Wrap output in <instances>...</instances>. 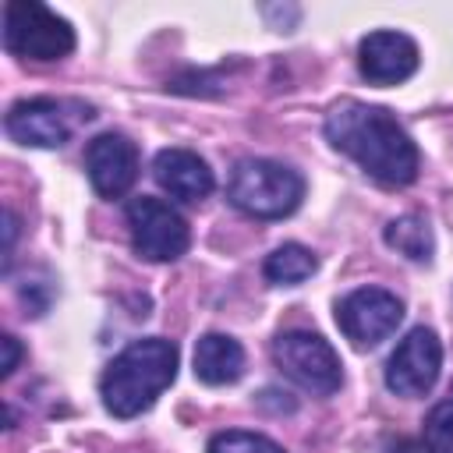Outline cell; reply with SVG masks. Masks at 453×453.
<instances>
[{"mask_svg":"<svg viewBox=\"0 0 453 453\" xmlns=\"http://www.w3.org/2000/svg\"><path fill=\"white\" fill-rule=\"evenodd\" d=\"M4 46L25 60H64L74 50V28L39 0H11L4 7Z\"/></svg>","mask_w":453,"mask_h":453,"instance_id":"obj_4","label":"cell"},{"mask_svg":"<svg viewBox=\"0 0 453 453\" xmlns=\"http://www.w3.org/2000/svg\"><path fill=\"white\" fill-rule=\"evenodd\" d=\"M382 237H386V244H389L393 251H400V255L411 258V262H428V258H432V230H428V223H425L421 216H414V212L389 219L386 230H382Z\"/></svg>","mask_w":453,"mask_h":453,"instance_id":"obj_15","label":"cell"},{"mask_svg":"<svg viewBox=\"0 0 453 453\" xmlns=\"http://www.w3.org/2000/svg\"><path fill=\"white\" fill-rule=\"evenodd\" d=\"M124 216L131 230V248L149 262H173L191 244L188 219L163 198H149V195L131 198Z\"/></svg>","mask_w":453,"mask_h":453,"instance_id":"obj_7","label":"cell"},{"mask_svg":"<svg viewBox=\"0 0 453 453\" xmlns=\"http://www.w3.org/2000/svg\"><path fill=\"white\" fill-rule=\"evenodd\" d=\"M326 138L336 152L350 156L386 188H407L418 177V145L407 127L382 106H368L361 99L333 103L326 113Z\"/></svg>","mask_w":453,"mask_h":453,"instance_id":"obj_1","label":"cell"},{"mask_svg":"<svg viewBox=\"0 0 453 453\" xmlns=\"http://www.w3.org/2000/svg\"><path fill=\"white\" fill-rule=\"evenodd\" d=\"M92 110L81 106V103H71V99H50V96H39V99H21L7 110L4 117V131L18 142V145H32V149H60L78 120H88Z\"/></svg>","mask_w":453,"mask_h":453,"instance_id":"obj_6","label":"cell"},{"mask_svg":"<svg viewBox=\"0 0 453 453\" xmlns=\"http://www.w3.org/2000/svg\"><path fill=\"white\" fill-rule=\"evenodd\" d=\"M195 379L205 386H230L244 375V347L226 333H205L195 343Z\"/></svg>","mask_w":453,"mask_h":453,"instance_id":"obj_13","label":"cell"},{"mask_svg":"<svg viewBox=\"0 0 453 453\" xmlns=\"http://www.w3.org/2000/svg\"><path fill=\"white\" fill-rule=\"evenodd\" d=\"M205 453H287V449L280 442H273L269 435L244 432V428H226V432H216L209 439Z\"/></svg>","mask_w":453,"mask_h":453,"instance_id":"obj_16","label":"cell"},{"mask_svg":"<svg viewBox=\"0 0 453 453\" xmlns=\"http://www.w3.org/2000/svg\"><path fill=\"white\" fill-rule=\"evenodd\" d=\"M403 322V301L382 287H357L336 301V326L357 347H379Z\"/></svg>","mask_w":453,"mask_h":453,"instance_id":"obj_8","label":"cell"},{"mask_svg":"<svg viewBox=\"0 0 453 453\" xmlns=\"http://www.w3.org/2000/svg\"><path fill=\"white\" fill-rule=\"evenodd\" d=\"M177 379V347L163 336L131 340L99 379L103 407L113 418H134L156 403V396Z\"/></svg>","mask_w":453,"mask_h":453,"instance_id":"obj_2","label":"cell"},{"mask_svg":"<svg viewBox=\"0 0 453 453\" xmlns=\"http://www.w3.org/2000/svg\"><path fill=\"white\" fill-rule=\"evenodd\" d=\"M226 198L234 209L255 219H283L304 198V177L276 159L248 156L237 159L226 177Z\"/></svg>","mask_w":453,"mask_h":453,"instance_id":"obj_3","label":"cell"},{"mask_svg":"<svg viewBox=\"0 0 453 453\" xmlns=\"http://www.w3.org/2000/svg\"><path fill=\"white\" fill-rule=\"evenodd\" d=\"M315 269H319V258L311 255V248L294 244V241H290V244H280V248L265 258V265H262L265 280L276 283V287H297V283H304Z\"/></svg>","mask_w":453,"mask_h":453,"instance_id":"obj_14","label":"cell"},{"mask_svg":"<svg viewBox=\"0 0 453 453\" xmlns=\"http://www.w3.org/2000/svg\"><path fill=\"white\" fill-rule=\"evenodd\" d=\"M442 368V343L432 329H411L386 361V386L396 396H425Z\"/></svg>","mask_w":453,"mask_h":453,"instance_id":"obj_9","label":"cell"},{"mask_svg":"<svg viewBox=\"0 0 453 453\" xmlns=\"http://www.w3.org/2000/svg\"><path fill=\"white\" fill-rule=\"evenodd\" d=\"M0 347H4V365H0V375L7 379L14 368H18V357H21V347H18V340L14 336H4L0 340Z\"/></svg>","mask_w":453,"mask_h":453,"instance_id":"obj_18","label":"cell"},{"mask_svg":"<svg viewBox=\"0 0 453 453\" xmlns=\"http://www.w3.org/2000/svg\"><path fill=\"white\" fill-rule=\"evenodd\" d=\"M85 170L103 198H120L138 180V145L120 131L96 134L85 145Z\"/></svg>","mask_w":453,"mask_h":453,"instance_id":"obj_10","label":"cell"},{"mask_svg":"<svg viewBox=\"0 0 453 453\" xmlns=\"http://www.w3.org/2000/svg\"><path fill=\"white\" fill-rule=\"evenodd\" d=\"M152 177L177 202H202L216 184L209 163L191 149H159L152 159Z\"/></svg>","mask_w":453,"mask_h":453,"instance_id":"obj_12","label":"cell"},{"mask_svg":"<svg viewBox=\"0 0 453 453\" xmlns=\"http://www.w3.org/2000/svg\"><path fill=\"white\" fill-rule=\"evenodd\" d=\"M421 64L418 42L407 32L396 28H379L368 32L357 42V67L372 85H396L407 81Z\"/></svg>","mask_w":453,"mask_h":453,"instance_id":"obj_11","label":"cell"},{"mask_svg":"<svg viewBox=\"0 0 453 453\" xmlns=\"http://www.w3.org/2000/svg\"><path fill=\"white\" fill-rule=\"evenodd\" d=\"M421 439H425V449L428 453H453V396L439 400L428 411L425 428H421Z\"/></svg>","mask_w":453,"mask_h":453,"instance_id":"obj_17","label":"cell"},{"mask_svg":"<svg viewBox=\"0 0 453 453\" xmlns=\"http://www.w3.org/2000/svg\"><path fill=\"white\" fill-rule=\"evenodd\" d=\"M273 361L290 382H297L301 389H308L315 396H333L343 382L336 350L329 347V340H322L319 333H308V329L280 333L273 340Z\"/></svg>","mask_w":453,"mask_h":453,"instance_id":"obj_5","label":"cell"}]
</instances>
